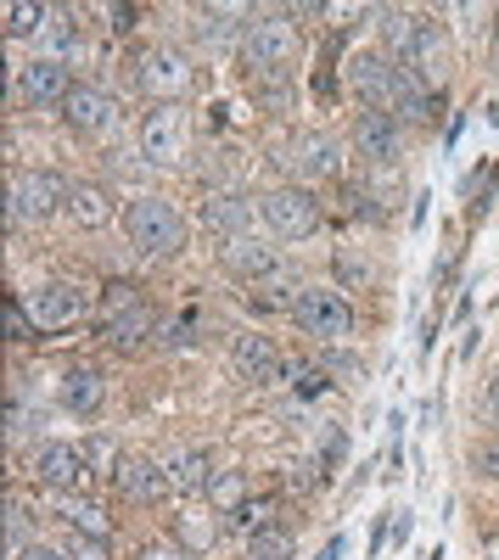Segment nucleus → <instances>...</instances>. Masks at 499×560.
Masks as SVG:
<instances>
[{"label":"nucleus","instance_id":"nucleus-29","mask_svg":"<svg viewBox=\"0 0 499 560\" xmlns=\"http://www.w3.org/2000/svg\"><path fill=\"white\" fill-rule=\"evenodd\" d=\"M231 23H236V7H208L202 12V39H231Z\"/></svg>","mask_w":499,"mask_h":560},{"label":"nucleus","instance_id":"nucleus-7","mask_svg":"<svg viewBox=\"0 0 499 560\" xmlns=\"http://www.w3.org/2000/svg\"><path fill=\"white\" fill-rule=\"evenodd\" d=\"M152 331V308L141 292H129V287H113L107 292V308H102V337L129 348V342H141Z\"/></svg>","mask_w":499,"mask_h":560},{"label":"nucleus","instance_id":"nucleus-19","mask_svg":"<svg viewBox=\"0 0 499 560\" xmlns=\"http://www.w3.org/2000/svg\"><path fill=\"white\" fill-rule=\"evenodd\" d=\"M62 118L84 135H102L113 124V102L102 96V90H90V84H73V96L62 102Z\"/></svg>","mask_w":499,"mask_h":560},{"label":"nucleus","instance_id":"nucleus-1","mask_svg":"<svg viewBox=\"0 0 499 560\" xmlns=\"http://www.w3.org/2000/svg\"><path fill=\"white\" fill-rule=\"evenodd\" d=\"M124 230H129V242L141 253H152V258L186 247V219H179V208L163 202V197H141L124 213Z\"/></svg>","mask_w":499,"mask_h":560},{"label":"nucleus","instance_id":"nucleus-34","mask_svg":"<svg viewBox=\"0 0 499 560\" xmlns=\"http://www.w3.org/2000/svg\"><path fill=\"white\" fill-rule=\"evenodd\" d=\"M477 471H483V477H499V443H488V448L477 454Z\"/></svg>","mask_w":499,"mask_h":560},{"label":"nucleus","instance_id":"nucleus-37","mask_svg":"<svg viewBox=\"0 0 499 560\" xmlns=\"http://www.w3.org/2000/svg\"><path fill=\"white\" fill-rule=\"evenodd\" d=\"M488 398H494V415H499V376H494V387H488Z\"/></svg>","mask_w":499,"mask_h":560},{"label":"nucleus","instance_id":"nucleus-30","mask_svg":"<svg viewBox=\"0 0 499 560\" xmlns=\"http://www.w3.org/2000/svg\"><path fill=\"white\" fill-rule=\"evenodd\" d=\"M68 560H107V538H96V533H73V538H68Z\"/></svg>","mask_w":499,"mask_h":560},{"label":"nucleus","instance_id":"nucleus-3","mask_svg":"<svg viewBox=\"0 0 499 560\" xmlns=\"http://www.w3.org/2000/svg\"><path fill=\"white\" fill-rule=\"evenodd\" d=\"M242 57H247V68H253L258 79L281 73V68L298 57V34H292V23H281V18H258V23H247V28H242Z\"/></svg>","mask_w":499,"mask_h":560},{"label":"nucleus","instance_id":"nucleus-20","mask_svg":"<svg viewBox=\"0 0 499 560\" xmlns=\"http://www.w3.org/2000/svg\"><path fill=\"white\" fill-rule=\"evenodd\" d=\"M163 471H169L174 493H208V482H213V459H208L202 448H179V454L163 459Z\"/></svg>","mask_w":499,"mask_h":560},{"label":"nucleus","instance_id":"nucleus-2","mask_svg":"<svg viewBox=\"0 0 499 560\" xmlns=\"http://www.w3.org/2000/svg\"><path fill=\"white\" fill-rule=\"evenodd\" d=\"M292 314H298L303 331L321 337V342H343V337L353 331V308H348V298L332 292V287H303V292L292 298Z\"/></svg>","mask_w":499,"mask_h":560},{"label":"nucleus","instance_id":"nucleus-17","mask_svg":"<svg viewBox=\"0 0 499 560\" xmlns=\"http://www.w3.org/2000/svg\"><path fill=\"white\" fill-rule=\"evenodd\" d=\"M287 163L298 179H326V174H337V140L332 135H298Z\"/></svg>","mask_w":499,"mask_h":560},{"label":"nucleus","instance_id":"nucleus-15","mask_svg":"<svg viewBox=\"0 0 499 560\" xmlns=\"http://www.w3.org/2000/svg\"><path fill=\"white\" fill-rule=\"evenodd\" d=\"M353 147L365 152L371 163H393L398 158V124L387 118V113H359V124H353Z\"/></svg>","mask_w":499,"mask_h":560},{"label":"nucleus","instance_id":"nucleus-16","mask_svg":"<svg viewBox=\"0 0 499 560\" xmlns=\"http://www.w3.org/2000/svg\"><path fill=\"white\" fill-rule=\"evenodd\" d=\"M219 258H224V269H236V275H247L253 287L264 275H276L281 264H276V253H269L258 236H231V242H219Z\"/></svg>","mask_w":499,"mask_h":560},{"label":"nucleus","instance_id":"nucleus-12","mask_svg":"<svg viewBox=\"0 0 499 560\" xmlns=\"http://www.w3.org/2000/svg\"><path fill=\"white\" fill-rule=\"evenodd\" d=\"M202 224L219 230V242H231V236H253V202L236 197V191H213L202 202Z\"/></svg>","mask_w":499,"mask_h":560},{"label":"nucleus","instance_id":"nucleus-28","mask_svg":"<svg viewBox=\"0 0 499 560\" xmlns=\"http://www.w3.org/2000/svg\"><path fill=\"white\" fill-rule=\"evenodd\" d=\"M57 510H62V522H73V533H96V538H107V516L96 504H84V499H57Z\"/></svg>","mask_w":499,"mask_h":560},{"label":"nucleus","instance_id":"nucleus-9","mask_svg":"<svg viewBox=\"0 0 499 560\" xmlns=\"http://www.w3.org/2000/svg\"><path fill=\"white\" fill-rule=\"evenodd\" d=\"M34 477H39L45 488H57V493H73V488L90 482V459H84V448H73V443H45V448L34 454Z\"/></svg>","mask_w":499,"mask_h":560},{"label":"nucleus","instance_id":"nucleus-8","mask_svg":"<svg viewBox=\"0 0 499 560\" xmlns=\"http://www.w3.org/2000/svg\"><path fill=\"white\" fill-rule=\"evenodd\" d=\"M264 219L276 236H314L321 230V208H314V197L303 191V185H287V191H269L264 197Z\"/></svg>","mask_w":499,"mask_h":560},{"label":"nucleus","instance_id":"nucleus-10","mask_svg":"<svg viewBox=\"0 0 499 560\" xmlns=\"http://www.w3.org/2000/svg\"><path fill=\"white\" fill-rule=\"evenodd\" d=\"M179 152H186V113H179V107L147 113V124H141V158L163 168V163H174Z\"/></svg>","mask_w":499,"mask_h":560},{"label":"nucleus","instance_id":"nucleus-35","mask_svg":"<svg viewBox=\"0 0 499 560\" xmlns=\"http://www.w3.org/2000/svg\"><path fill=\"white\" fill-rule=\"evenodd\" d=\"M292 387H298L303 398H314V393H321L326 382H321V376H314V370H298V382H292Z\"/></svg>","mask_w":499,"mask_h":560},{"label":"nucleus","instance_id":"nucleus-21","mask_svg":"<svg viewBox=\"0 0 499 560\" xmlns=\"http://www.w3.org/2000/svg\"><path fill=\"white\" fill-rule=\"evenodd\" d=\"M68 213H73L84 230H102V224H113V202H107V191H102V185H90V179L68 185Z\"/></svg>","mask_w":499,"mask_h":560},{"label":"nucleus","instance_id":"nucleus-4","mask_svg":"<svg viewBox=\"0 0 499 560\" xmlns=\"http://www.w3.org/2000/svg\"><path fill=\"white\" fill-rule=\"evenodd\" d=\"M28 319H34V331H62V325H79L84 308H90V292L73 287V280H51V287H34L23 298Z\"/></svg>","mask_w":499,"mask_h":560},{"label":"nucleus","instance_id":"nucleus-36","mask_svg":"<svg viewBox=\"0 0 499 560\" xmlns=\"http://www.w3.org/2000/svg\"><path fill=\"white\" fill-rule=\"evenodd\" d=\"M483 549H488V560H499V533H494V538H488Z\"/></svg>","mask_w":499,"mask_h":560},{"label":"nucleus","instance_id":"nucleus-31","mask_svg":"<svg viewBox=\"0 0 499 560\" xmlns=\"http://www.w3.org/2000/svg\"><path fill=\"white\" fill-rule=\"evenodd\" d=\"M7 337H12V342H28V337H34V319H28V308H23L18 298L7 303Z\"/></svg>","mask_w":499,"mask_h":560},{"label":"nucleus","instance_id":"nucleus-11","mask_svg":"<svg viewBox=\"0 0 499 560\" xmlns=\"http://www.w3.org/2000/svg\"><path fill=\"white\" fill-rule=\"evenodd\" d=\"M68 96H73V73H68V62L39 57V62L23 68V102H34V107H62Z\"/></svg>","mask_w":499,"mask_h":560},{"label":"nucleus","instance_id":"nucleus-6","mask_svg":"<svg viewBox=\"0 0 499 560\" xmlns=\"http://www.w3.org/2000/svg\"><path fill=\"white\" fill-rule=\"evenodd\" d=\"M141 90H147L158 107H174L192 90V62L179 57V51H169V45H158V51L141 57Z\"/></svg>","mask_w":499,"mask_h":560},{"label":"nucleus","instance_id":"nucleus-22","mask_svg":"<svg viewBox=\"0 0 499 560\" xmlns=\"http://www.w3.org/2000/svg\"><path fill=\"white\" fill-rule=\"evenodd\" d=\"M102 398H107V387H102L96 370H68V376H62V404H68L73 415H96Z\"/></svg>","mask_w":499,"mask_h":560},{"label":"nucleus","instance_id":"nucleus-32","mask_svg":"<svg viewBox=\"0 0 499 560\" xmlns=\"http://www.w3.org/2000/svg\"><path fill=\"white\" fill-rule=\"evenodd\" d=\"M141 560H197L192 549H179V544H147Z\"/></svg>","mask_w":499,"mask_h":560},{"label":"nucleus","instance_id":"nucleus-26","mask_svg":"<svg viewBox=\"0 0 499 560\" xmlns=\"http://www.w3.org/2000/svg\"><path fill=\"white\" fill-rule=\"evenodd\" d=\"M416 28H421V18H410V12H382V39L393 45V57H398V62L410 57V45H416Z\"/></svg>","mask_w":499,"mask_h":560},{"label":"nucleus","instance_id":"nucleus-18","mask_svg":"<svg viewBox=\"0 0 499 560\" xmlns=\"http://www.w3.org/2000/svg\"><path fill=\"white\" fill-rule=\"evenodd\" d=\"M236 364H242V376L258 382V387H276L287 376V359L269 348L264 337H236Z\"/></svg>","mask_w":499,"mask_h":560},{"label":"nucleus","instance_id":"nucleus-23","mask_svg":"<svg viewBox=\"0 0 499 560\" xmlns=\"http://www.w3.org/2000/svg\"><path fill=\"white\" fill-rule=\"evenodd\" d=\"M219 510H179V522H174V533H179V544H192V549H213V538H219Z\"/></svg>","mask_w":499,"mask_h":560},{"label":"nucleus","instance_id":"nucleus-14","mask_svg":"<svg viewBox=\"0 0 499 560\" xmlns=\"http://www.w3.org/2000/svg\"><path fill=\"white\" fill-rule=\"evenodd\" d=\"M404 68H410L421 84H443V73H449V45H443L438 23H421V28H416V45H410V57H404Z\"/></svg>","mask_w":499,"mask_h":560},{"label":"nucleus","instance_id":"nucleus-25","mask_svg":"<svg viewBox=\"0 0 499 560\" xmlns=\"http://www.w3.org/2000/svg\"><path fill=\"white\" fill-rule=\"evenodd\" d=\"M45 23H51V7H34V0H12V7H7V34L12 39L45 34Z\"/></svg>","mask_w":499,"mask_h":560},{"label":"nucleus","instance_id":"nucleus-13","mask_svg":"<svg viewBox=\"0 0 499 560\" xmlns=\"http://www.w3.org/2000/svg\"><path fill=\"white\" fill-rule=\"evenodd\" d=\"M113 482H118L124 499H141V504H158V499L174 493L169 471H163V465H147V459H118V477Z\"/></svg>","mask_w":499,"mask_h":560},{"label":"nucleus","instance_id":"nucleus-33","mask_svg":"<svg viewBox=\"0 0 499 560\" xmlns=\"http://www.w3.org/2000/svg\"><path fill=\"white\" fill-rule=\"evenodd\" d=\"M18 560H68V549H51V544H28Z\"/></svg>","mask_w":499,"mask_h":560},{"label":"nucleus","instance_id":"nucleus-27","mask_svg":"<svg viewBox=\"0 0 499 560\" xmlns=\"http://www.w3.org/2000/svg\"><path fill=\"white\" fill-rule=\"evenodd\" d=\"M247 555L253 560H292V533L287 527H258V533H247Z\"/></svg>","mask_w":499,"mask_h":560},{"label":"nucleus","instance_id":"nucleus-24","mask_svg":"<svg viewBox=\"0 0 499 560\" xmlns=\"http://www.w3.org/2000/svg\"><path fill=\"white\" fill-rule=\"evenodd\" d=\"M213 510H219V516H231V510H242L247 504V477L242 471H219L213 482H208V493H202Z\"/></svg>","mask_w":499,"mask_h":560},{"label":"nucleus","instance_id":"nucleus-5","mask_svg":"<svg viewBox=\"0 0 499 560\" xmlns=\"http://www.w3.org/2000/svg\"><path fill=\"white\" fill-rule=\"evenodd\" d=\"M57 208H68V185L57 174H12V224H39V219H51Z\"/></svg>","mask_w":499,"mask_h":560}]
</instances>
